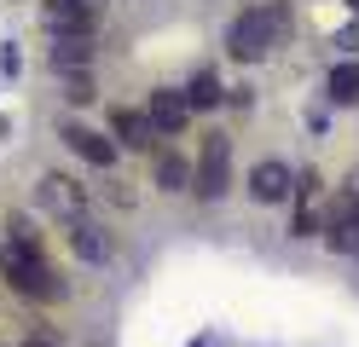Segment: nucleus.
I'll return each instance as SVG.
<instances>
[{"mask_svg":"<svg viewBox=\"0 0 359 347\" xmlns=\"http://www.w3.org/2000/svg\"><path fill=\"white\" fill-rule=\"evenodd\" d=\"M145 110H151L156 133H180V128L191 122V99H186V93H180V87H156Z\"/></svg>","mask_w":359,"mask_h":347,"instance_id":"423d86ee","label":"nucleus"},{"mask_svg":"<svg viewBox=\"0 0 359 347\" xmlns=\"http://www.w3.org/2000/svg\"><path fill=\"white\" fill-rule=\"evenodd\" d=\"M41 208H47V215H58V220L87 215V191H81V179H70V174H47V179H41Z\"/></svg>","mask_w":359,"mask_h":347,"instance_id":"39448f33","label":"nucleus"},{"mask_svg":"<svg viewBox=\"0 0 359 347\" xmlns=\"http://www.w3.org/2000/svg\"><path fill=\"white\" fill-rule=\"evenodd\" d=\"M226 185H232V139H226V133H209V139H203V151H197L191 191L215 203V197H226Z\"/></svg>","mask_w":359,"mask_h":347,"instance_id":"7ed1b4c3","label":"nucleus"},{"mask_svg":"<svg viewBox=\"0 0 359 347\" xmlns=\"http://www.w3.org/2000/svg\"><path fill=\"white\" fill-rule=\"evenodd\" d=\"M53 64L64 69V76H70V69H87V64H93V41H87V35H58L53 41Z\"/></svg>","mask_w":359,"mask_h":347,"instance_id":"f8f14e48","label":"nucleus"},{"mask_svg":"<svg viewBox=\"0 0 359 347\" xmlns=\"http://www.w3.org/2000/svg\"><path fill=\"white\" fill-rule=\"evenodd\" d=\"M186 99H191V110H215L220 99H226V93H220V76L215 69H197L191 87H186Z\"/></svg>","mask_w":359,"mask_h":347,"instance_id":"ddd939ff","label":"nucleus"},{"mask_svg":"<svg viewBox=\"0 0 359 347\" xmlns=\"http://www.w3.org/2000/svg\"><path fill=\"white\" fill-rule=\"evenodd\" d=\"M151 174H156V185H163V191H191V168H186V156L168 151V145L151 156Z\"/></svg>","mask_w":359,"mask_h":347,"instance_id":"9b49d317","label":"nucleus"},{"mask_svg":"<svg viewBox=\"0 0 359 347\" xmlns=\"http://www.w3.org/2000/svg\"><path fill=\"white\" fill-rule=\"evenodd\" d=\"M24 347H58V341H47V336H35V341H24Z\"/></svg>","mask_w":359,"mask_h":347,"instance_id":"f3484780","label":"nucleus"},{"mask_svg":"<svg viewBox=\"0 0 359 347\" xmlns=\"http://www.w3.org/2000/svg\"><path fill=\"white\" fill-rule=\"evenodd\" d=\"M336 208H342L348 220H359V174L348 179V191H342V203H336Z\"/></svg>","mask_w":359,"mask_h":347,"instance_id":"2eb2a0df","label":"nucleus"},{"mask_svg":"<svg viewBox=\"0 0 359 347\" xmlns=\"http://www.w3.org/2000/svg\"><path fill=\"white\" fill-rule=\"evenodd\" d=\"M290 41V6L284 0H261V6H243L232 18V29H226V53L232 58H266V53H278V46Z\"/></svg>","mask_w":359,"mask_h":347,"instance_id":"f03ea898","label":"nucleus"},{"mask_svg":"<svg viewBox=\"0 0 359 347\" xmlns=\"http://www.w3.org/2000/svg\"><path fill=\"white\" fill-rule=\"evenodd\" d=\"M110 133H116V145H128V151H151L156 145L151 110H110Z\"/></svg>","mask_w":359,"mask_h":347,"instance_id":"0eeeda50","label":"nucleus"},{"mask_svg":"<svg viewBox=\"0 0 359 347\" xmlns=\"http://www.w3.org/2000/svg\"><path fill=\"white\" fill-rule=\"evenodd\" d=\"M93 18H99V6H87V0H47V29L53 35H87Z\"/></svg>","mask_w":359,"mask_h":347,"instance_id":"6e6552de","label":"nucleus"},{"mask_svg":"<svg viewBox=\"0 0 359 347\" xmlns=\"http://www.w3.org/2000/svg\"><path fill=\"white\" fill-rule=\"evenodd\" d=\"M64 145H70L81 162H93V168H110L116 162V139H104V133H93V128H64Z\"/></svg>","mask_w":359,"mask_h":347,"instance_id":"1a4fd4ad","label":"nucleus"},{"mask_svg":"<svg viewBox=\"0 0 359 347\" xmlns=\"http://www.w3.org/2000/svg\"><path fill=\"white\" fill-rule=\"evenodd\" d=\"M250 191H255V203H284L290 191H296V174H290L284 162H261V168L250 174Z\"/></svg>","mask_w":359,"mask_h":347,"instance_id":"9d476101","label":"nucleus"},{"mask_svg":"<svg viewBox=\"0 0 359 347\" xmlns=\"http://www.w3.org/2000/svg\"><path fill=\"white\" fill-rule=\"evenodd\" d=\"M64 243H70L76 261H87V266H104V261H110V238H104V226H99L93 215L64 220Z\"/></svg>","mask_w":359,"mask_h":347,"instance_id":"20e7f679","label":"nucleus"},{"mask_svg":"<svg viewBox=\"0 0 359 347\" xmlns=\"http://www.w3.org/2000/svg\"><path fill=\"white\" fill-rule=\"evenodd\" d=\"M330 99L336 104H359V64H336L330 69Z\"/></svg>","mask_w":359,"mask_h":347,"instance_id":"4468645a","label":"nucleus"},{"mask_svg":"<svg viewBox=\"0 0 359 347\" xmlns=\"http://www.w3.org/2000/svg\"><path fill=\"white\" fill-rule=\"evenodd\" d=\"M87 99H93V81L76 76V81H70V104H87Z\"/></svg>","mask_w":359,"mask_h":347,"instance_id":"dca6fc26","label":"nucleus"},{"mask_svg":"<svg viewBox=\"0 0 359 347\" xmlns=\"http://www.w3.org/2000/svg\"><path fill=\"white\" fill-rule=\"evenodd\" d=\"M0 272H6V284H12L18 295H29V301H58V295H64L58 272L47 266V254H41L35 231L24 226V215L12 220V243L0 249Z\"/></svg>","mask_w":359,"mask_h":347,"instance_id":"f257e3e1","label":"nucleus"},{"mask_svg":"<svg viewBox=\"0 0 359 347\" xmlns=\"http://www.w3.org/2000/svg\"><path fill=\"white\" fill-rule=\"evenodd\" d=\"M87 6H99V0H87Z\"/></svg>","mask_w":359,"mask_h":347,"instance_id":"a211bd4d","label":"nucleus"}]
</instances>
